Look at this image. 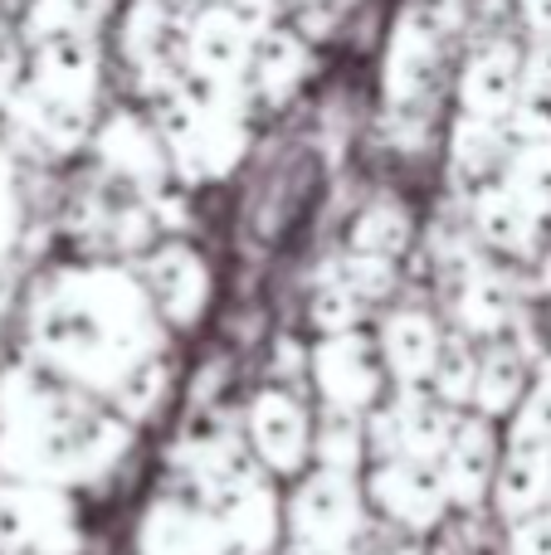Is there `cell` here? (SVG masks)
Returning a JSON list of instances; mask_svg holds the SVG:
<instances>
[{
  "label": "cell",
  "mask_w": 551,
  "mask_h": 555,
  "mask_svg": "<svg viewBox=\"0 0 551 555\" xmlns=\"http://www.w3.org/2000/svg\"><path fill=\"white\" fill-rule=\"evenodd\" d=\"M264 25H254L230 0H205L195 10H181V64L185 78H201L215 88H249V64L259 49Z\"/></svg>",
  "instance_id": "cell-1"
},
{
  "label": "cell",
  "mask_w": 551,
  "mask_h": 555,
  "mask_svg": "<svg viewBox=\"0 0 551 555\" xmlns=\"http://www.w3.org/2000/svg\"><path fill=\"white\" fill-rule=\"evenodd\" d=\"M439 54H445V15L430 0H406L390 20L386 59H381V88L390 103H415L435 83Z\"/></svg>",
  "instance_id": "cell-2"
},
{
  "label": "cell",
  "mask_w": 551,
  "mask_h": 555,
  "mask_svg": "<svg viewBox=\"0 0 551 555\" xmlns=\"http://www.w3.org/2000/svg\"><path fill=\"white\" fill-rule=\"evenodd\" d=\"M35 98L93 113V98L103 88V39L98 35H64L25 49V83Z\"/></svg>",
  "instance_id": "cell-3"
},
{
  "label": "cell",
  "mask_w": 551,
  "mask_h": 555,
  "mask_svg": "<svg viewBox=\"0 0 551 555\" xmlns=\"http://www.w3.org/2000/svg\"><path fill=\"white\" fill-rule=\"evenodd\" d=\"M459 103L469 117L484 122H508L523 103V49L508 35H494L469 49L459 68Z\"/></svg>",
  "instance_id": "cell-4"
},
{
  "label": "cell",
  "mask_w": 551,
  "mask_h": 555,
  "mask_svg": "<svg viewBox=\"0 0 551 555\" xmlns=\"http://www.w3.org/2000/svg\"><path fill=\"white\" fill-rule=\"evenodd\" d=\"M113 44L132 74L162 59H181V10L171 0H123Z\"/></svg>",
  "instance_id": "cell-5"
},
{
  "label": "cell",
  "mask_w": 551,
  "mask_h": 555,
  "mask_svg": "<svg viewBox=\"0 0 551 555\" xmlns=\"http://www.w3.org/2000/svg\"><path fill=\"white\" fill-rule=\"evenodd\" d=\"M308 68H312L308 35L293 25H269L259 35V49H254L249 88L264 98V103H289V98L303 88Z\"/></svg>",
  "instance_id": "cell-6"
},
{
  "label": "cell",
  "mask_w": 551,
  "mask_h": 555,
  "mask_svg": "<svg viewBox=\"0 0 551 555\" xmlns=\"http://www.w3.org/2000/svg\"><path fill=\"white\" fill-rule=\"evenodd\" d=\"M113 15H117V0H25L15 29L25 39V49H35L44 39L98 35Z\"/></svg>",
  "instance_id": "cell-7"
},
{
  "label": "cell",
  "mask_w": 551,
  "mask_h": 555,
  "mask_svg": "<svg viewBox=\"0 0 551 555\" xmlns=\"http://www.w3.org/2000/svg\"><path fill=\"white\" fill-rule=\"evenodd\" d=\"M523 88L533 93H551V25L533 35V44L523 49Z\"/></svg>",
  "instance_id": "cell-8"
},
{
  "label": "cell",
  "mask_w": 551,
  "mask_h": 555,
  "mask_svg": "<svg viewBox=\"0 0 551 555\" xmlns=\"http://www.w3.org/2000/svg\"><path fill=\"white\" fill-rule=\"evenodd\" d=\"M234 10H244V15L254 20V25H264L269 29L273 25V10H279V0H230Z\"/></svg>",
  "instance_id": "cell-9"
},
{
  "label": "cell",
  "mask_w": 551,
  "mask_h": 555,
  "mask_svg": "<svg viewBox=\"0 0 551 555\" xmlns=\"http://www.w3.org/2000/svg\"><path fill=\"white\" fill-rule=\"evenodd\" d=\"M176 10H195V5H205V0H171Z\"/></svg>",
  "instance_id": "cell-10"
},
{
  "label": "cell",
  "mask_w": 551,
  "mask_h": 555,
  "mask_svg": "<svg viewBox=\"0 0 551 555\" xmlns=\"http://www.w3.org/2000/svg\"><path fill=\"white\" fill-rule=\"evenodd\" d=\"M0 5H20V10H25V0H0Z\"/></svg>",
  "instance_id": "cell-11"
},
{
  "label": "cell",
  "mask_w": 551,
  "mask_h": 555,
  "mask_svg": "<svg viewBox=\"0 0 551 555\" xmlns=\"http://www.w3.org/2000/svg\"><path fill=\"white\" fill-rule=\"evenodd\" d=\"M547 15H551V0H547Z\"/></svg>",
  "instance_id": "cell-12"
}]
</instances>
